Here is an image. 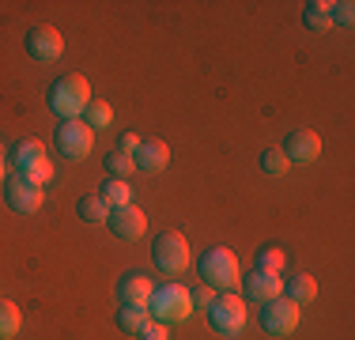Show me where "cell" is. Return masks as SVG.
<instances>
[{
	"label": "cell",
	"instance_id": "cell-11",
	"mask_svg": "<svg viewBox=\"0 0 355 340\" xmlns=\"http://www.w3.org/2000/svg\"><path fill=\"white\" fill-rule=\"evenodd\" d=\"M110 231L117 238H125V242H132V238H140L148 231V216L137 208V204H125V208H110Z\"/></svg>",
	"mask_w": 355,
	"mask_h": 340
},
{
	"label": "cell",
	"instance_id": "cell-6",
	"mask_svg": "<svg viewBox=\"0 0 355 340\" xmlns=\"http://www.w3.org/2000/svg\"><path fill=\"white\" fill-rule=\"evenodd\" d=\"M151 257H155V265L163 269L166 276H178V272L189 269V242L178 231H163L155 238V246H151Z\"/></svg>",
	"mask_w": 355,
	"mask_h": 340
},
{
	"label": "cell",
	"instance_id": "cell-8",
	"mask_svg": "<svg viewBox=\"0 0 355 340\" xmlns=\"http://www.w3.org/2000/svg\"><path fill=\"white\" fill-rule=\"evenodd\" d=\"M4 201L12 212H19V216H35V212L42 208V189L31 182H23L19 174H12L4 182Z\"/></svg>",
	"mask_w": 355,
	"mask_h": 340
},
{
	"label": "cell",
	"instance_id": "cell-26",
	"mask_svg": "<svg viewBox=\"0 0 355 340\" xmlns=\"http://www.w3.org/2000/svg\"><path fill=\"white\" fill-rule=\"evenodd\" d=\"M287 167H291V163H287V159H284V151H276V148L261 155V170H265V174H272V178H280Z\"/></svg>",
	"mask_w": 355,
	"mask_h": 340
},
{
	"label": "cell",
	"instance_id": "cell-28",
	"mask_svg": "<svg viewBox=\"0 0 355 340\" xmlns=\"http://www.w3.org/2000/svg\"><path fill=\"white\" fill-rule=\"evenodd\" d=\"M189 299H193V310H208L212 299H216V287L200 284V287H193V291H189Z\"/></svg>",
	"mask_w": 355,
	"mask_h": 340
},
{
	"label": "cell",
	"instance_id": "cell-27",
	"mask_svg": "<svg viewBox=\"0 0 355 340\" xmlns=\"http://www.w3.org/2000/svg\"><path fill=\"white\" fill-rule=\"evenodd\" d=\"M352 19H355L352 0H336V4H329V23H344V27H352Z\"/></svg>",
	"mask_w": 355,
	"mask_h": 340
},
{
	"label": "cell",
	"instance_id": "cell-18",
	"mask_svg": "<svg viewBox=\"0 0 355 340\" xmlns=\"http://www.w3.org/2000/svg\"><path fill=\"white\" fill-rule=\"evenodd\" d=\"M110 208H125V204H132V185L125 182V178H106L103 193H98Z\"/></svg>",
	"mask_w": 355,
	"mask_h": 340
},
{
	"label": "cell",
	"instance_id": "cell-2",
	"mask_svg": "<svg viewBox=\"0 0 355 340\" xmlns=\"http://www.w3.org/2000/svg\"><path fill=\"white\" fill-rule=\"evenodd\" d=\"M148 310H151V318L155 321H163V325H171V321H185L193 314V299H189V291H185L182 284H159L155 291H151V299H148Z\"/></svg>",
	"mask_w": 355,
	"mask_h": 340
},
{
	"label": "cell",
	"instance_id": "cell-32",
	"mask_svg": "<svg viewBox=\"0 0 355 340\" xmlns=\"http://www.w3.org/2000/svg\"><path fill=\"white\" fill-rule=\"evenodd\" d=\"M0 178H4V163H0Z\"/></svg>",
	"mask_w": 355,
	"mask_h": 340
},
{
	"label": "cell",
	"instance_id": "cell-1",
	"mask_svg": "<svg viewBox=\"0 0 355 340\" xmlns=\"http://www.w3.org/2000/svg\"><path fill=\"white\" fill-rule=\"evenodd\" d=\"M91 106V83L83 80V76H61V80L49 83V110H53L61 121H76V117H83V110Z\"/></svg>",
	"mask_w": 355,
	"mask_h": 340
},
{
	"label": "cell",
	"instance_id": "cell-21",
	"mask_svg": "<svg viewBox=\"0 0 355 340\" xmlns=\"http://www.w3.org/2000/svg\"><path fill=\"white\" fill-rule=\"evenodd\" d=\"M302 19H306L310 31H329L333 23H329V0H310L306 8H302Z\"/></svg>",
	"mask_w": 355,
	"mask_h": 340
},
{
	"label": "cell",
	"instance_id": "cell-24",
	"mask_svg": "<svg viewBox=\"0 0 355 340\" xmlns=\"http://www.w3.org/2000/svg\"><path fill=\"white\" fill-rule=\"evenodd\" d=\"M106 170H110V178H129L132 170H137V163H132V155H125V151H110V159H106Z\"/></svg>",
	"mask_w": 355,
	"mask_h": 340
},
{
	"label": "cell",
	"instance_id": "cell-3",
	"mask_svg": "<svg viewBox=\"0 0 355 340\" xmlns=\"http://www.w3.org/2000/svg\"><path fill=\"white\" fill-rule=\"evenodd\" d=\"M197 272H200V280H205L208 287H234L239 284V276H242V269H239V257H234L231 250H223V246H216V250H208L205 257L197 261Z\"/></svg>",
	"mask_w": 355,
	"mask_h": 340
},
{
	"label": "cell",
	"instance_id": "cell-29",
	"mask_svg": "<svg viewBox=\"0 0 355 340\" xmlns=\"http://www.w3.org/2000/svg\"><path fill=\"white\" fill-rule=\"evenodd\" d=\"M137 337H140V340H171V337H166V325H163V321H155V318H151Z\"/></svg>",
	"mask_w": 355,
	"mask_h": 340
},
{
	"label": "cell",
	"instance_id": "cell-16",
	"mask_svg": "<svg viewBox=\"0 0 355 340\" xmlns=\"http://www.w3.org/2000/svg\"><path fill=\"white\" fill-rule=\"evenodd\" d=\"M284 299H291L295 306L314 303V299H318V280L306 276V272H299L295 280H287V284H284Z\"/></svg>",
	"mask_w": 355,
	"mask_h": 340
},
{
	"label": "cell",
	"instance_id": "cell-4",
	"mask_svg": "<svg viewBox=\"0 0 355 340\" xmlns=\"http://www.w3.org/2000/svg\"><path fill=\"white\" fill-rule=\"evenodd\" d=\"M208 325L219 337H239L246 329V306H242L239 295H231V291L216 295L212 306H208Z\"/></svg>",
	"mask_w": 355,
	"mask_h": 340
},
{
	"label": "cell",
	"instance_id": "cell-17",
	"mask_svg": "<svg viewBox=\"0 0 355 340\" xmlns=\"http://www.w3.org/2000/svg\"><path fill=\"white\" fill-rule=\"evenodd\" d=\"M76 212H80L83 223H106V219H110V204L98 197V193H87V197H80Z\"/></svg>",
	"mask_w": 355,
	"mask_h": 340
},
{
	"label": "cell",
	"instance_id": "cell-14",
	"mask_svg": "<svg viewBox=\"0 0 355 340\" xmlns=\"http://www.w3.org/2000/svg\"><path fill=\"white\" fill-rule=\"evenodd\" d=\"M151 291H155V284H151V276H144V272H132V276H125L121 284H117L121 306H148Z\"/></svg>",
	"mask_w": 355,
	"mask_h": 340
},
{
	"label": "cell",
	"instance_id": "cell-19",
	"mask_svg": "<svg viewBox=\"0 0 355 340\" xmlns=\"http://www.w3.org/2000/svg\"><path fill=\"white\" fill-rule=\"evenodd\" d=\"M148 321H151L148 306H121V310H117V329H121V333H140Z\"/></svg>",
	"mask_w": 355,
	"mask_h": 340
},
{
	"label": "cell",
	"instance_id": "cell-22",
	"mask_svg": "<svg viewBox=\"0 0 355 340\" xmlns=\"http://www.w3.org/2000/svg\"><path fill=\"white\" fill-rule=\"evenodd\" d=\"M284 265H287V257H284V250L280 246H265V250L257 253V272H272V276H280L284 272Z\"/></svg>",
	"mask_w": 355,
	"mask_h": 340
},
{
	"label": "cell",
	"instance_id": "cell-7",
	"mask_svg": "<svg viewBox=\"0 0 355 340\" xmlns=\"http://www.w3.org/2000/svg\"><path fill=\"white\" fill-rule=\"evenodd\" d=\"M299 318H302V306H295L291 299H284V295L272 303H265V310H261V325L272 337H291L295 329H299Z\"/></svg>",
	"mask_w": 355,
	"mask_h": 340
},
{
	"label": "cell",
	"instance_id": "cell-10",
	"mask_svg": "<svg viewBox=\"0 0 355 340\" xmlns=\"http://www.w3.org/2000/svg\"><path fill=\"white\" fill-rule=\"evenodd\" d=\"M27 53L35 61H57L64 53V38L57 27H31L27 31Z\"/></svg>",
	"mask_w": 355,
	"mask_h": 340
},
{
	"label": "cell",
	"instance_id": "cell-13",
	"mask_svg": "<svg viewBox=\"0 0 355 340\" xmlns=\"http://www.w3.org/2000/svg\"><path fill=\"white\" fill-rule=\"evenodd\" d=\"M132 163H137V170H144V174H159V170H166V163H171V144L159 140V136H151V140H140L137 155H132Z\"/></svg>",
	"mask_w": 355,
	"mask_h": 340
},
{
	"label": "cell",
	"instance_id": "cell-23",
	"mask_svg": "<svg viewBox=\"0 0 355 340\" xmlns=\"http://www.w3.org/2000/svg\"><path fill=\"white\" fill-rule=\"evenodd\" d=\"M83 121H87L91 129H106V125L114 121V110H110V102H103V99H91V106L83 110Z\"/></svg>",
	"mask_w": 355,
	"mask_h": 340
},
{
	"label": "cell",
	"instance_id": "cell-15",
	"mask_svg": "<svg viewBox=\"0 0 355 340\" xmlns=\"http://www.w3.org/2000/svg\"><path fill=\"white\" fill-rule=\"evenodd\" d=\"M42 159H46V144L35 140V136L15 140L12 151H8V163L15 167V174H19V170H27V167H35V163H42Z\"/></svg>",
	"mask_w": 355,
	"mask_h": 340
},
{
	"label": "cell",
	"instance_id": "cell-31",
	"mask_svg": "<svg viewBox=\"0 0 355 340\" xmlns=\"http://www.w3.org/2000/svg\"><path fill=\"white\" fill-rule=\"evenodd\" d=\"M4 159H8V151H4V148H0V163H4Z\"/></svg>",
	"mask_w": 355,
	"mask_h": 340
},
{
	"label": "cell",
	"instance_id": "cell-25",
	"mask_svg": "<svg viewBox=\"0 0 355 340\" xmlns=\"http://www.w3.org/2000/svg\"><path fill=\"white\" fill-rule=\"evenodd\" d=\"M19 178L23 182H31V185H49V178H53V163L49 159H42V163H35V167H27V170H19Z\"/></svg>",
	"mask_w": 355,
	"mask_h": 340
},
{
	"label": "cell",
	"instance_id": "cell-30",
	"mask_svg": "<svg viewBox=\"0 0 355 340\" xmlns=\"http://www.w3.org/2000/svg\"><path fill=\"white\" fill-rule=\"evenodd\" d=\"M137 148H140V136H137V133H121L117 151H125V155H137Z\"/></svg>",
	"mask_w": 355,
	"mask_h": 340
},
{
	"label": "cell",
	"instance_id": "cell-5",
	"mask_svg": "<svg viewBox=\"0 0 355 340\" xmlns=\"http://www.w3.org/2000/svg\"><path fill=\"white\" fill-rule=\"evenodd\" d=\"M57 148H61L64 159L83 163V159L91 155V148H95V129H91L83 117H76V121H61V125H57Z\"/></svg>",
	"mask_w": 355,
	"mask_h": 340
},
{
	"label": "cell",
	"instance_id": "cell-12",
	"mask_svg": "<svg viewBox=\"0 0 355 340\" xmlns=\"http://www.w3.org/2000/svg\"><path fill=\"white\" fill-rule=\"evenodd\" d=\"M242 291H246V299L253 303H272V299H280L284 295V280L280 276H272V272H246L242 276Z\"/></svg>",
	"mask_w": 355,
	"mask_h": 340
},
{
	"label": "cell",
	"instance_id": "cell-9",
	"mask_svg": "<svg viewBox=\"0 0 355 340\" xmlns=\"http://www.w3.org/2000/svg\"><path fill=\"white\" fill-rule=\"evenodd\" d=\"M280 151H284L287 163H314L321 155V136L314 129H295V133H287Z\"/></svg>",
	"mask_w": 355,
	"mask_h": 340
},
{
	"label": "cell",
	"instance_id": "cell-20",
	"mask_svg": "<svg viewBox=\"0 0 355 340\" xmlns=\"http://www.w3.org/2000/svg\"><path fill=\"white\" fill-rule=\"evenodd\" d=\"M23 325V314L12 299H0V340H12Z\"/></svg>",
	"mask_w": 355,
	"mask_h": 340
}]
</instances>
